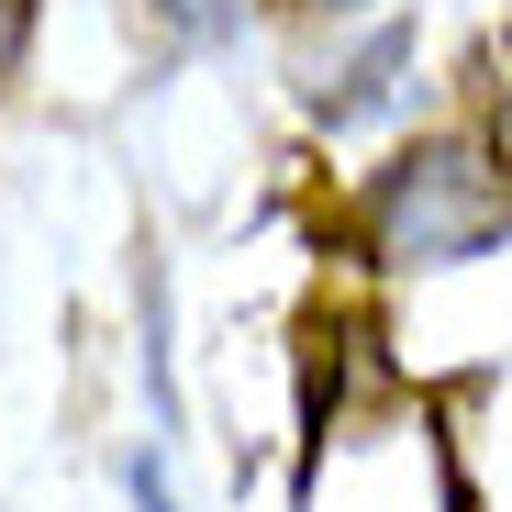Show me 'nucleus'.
Listing matches in <instances>:
<instances>
[{
    "instance_id": "1",
    "label": "nucleus",
    "mask_w": 512,
    "mask_h": 512,
    "mask_svg": "<svg viewBox=\"0 0 512 512\" xmlns=\"http://www.w3.org/2000/svg\"><path fill=\"white\" fill-rule=\"evenodd\" d=\"M501 234H512V179H501V156H479L457 134L412 145L368 190V245L390 256V268H457V256H479Z\"/></svg>"
},
{
    "instance_id": "2",
    "label": "nucleus",
    "mask_w": 512,
    "mask_h": 512,
    "mask_svg": "<svg viewBox=\"0 0 512 512\" xmlns=\"http://www.w3.org/2000/svg\"><path fill=\"white\" fill-rule=\"evenodd\" d=\"M23 34H34V0H0V90H12V67H23Z\"/></svg>"
},
{
    "instance_id": "3",
    "label": "nucleus",
    "mask_w": 512,
    "mask_h": 512,
    "mask_svg": "<svg viewBox=\"0 0 512 512\" xmlns=\"http://www.w3.org/2000/svg\"><path fill=\"white\" fill-rule=\"evenodd\" d=\"M156 12L179 23V34H223V23H234V0H156Z\"/></svg>"
}]
</instances>
